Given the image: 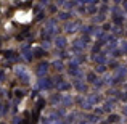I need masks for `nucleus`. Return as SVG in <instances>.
Here are the masks:
<instances>
[{"instance_id":"nucleus-24","label":"nucleus","mask_w":127,"mask_h":124,"mask_svg":"<svg viewBox=\"0 0 127 124\" xmlns=\"http://www.w3.org/2000/svg\"><path fill=\"white\" fill-rule=\"evenodd\" d=\"M98 2H100V0H85L87 5H98Z\"/></svg>"},{"instance_id":"nucleus-36","label":"nucleus","mask_w":127,"mask_h":124,"mask_svg":"<svg viewBox=\"0 0 127 124\" xmlns=\"http://www.w3.org/2000/svg\"><path fill=\"white\" fill-rule=\"evenodd\" d=\"M113 2H114V3H121L122 0H113Z\"/></svg>"},{"instance_id":"nucleus-17","label":"nucleus","mask_w":127,"mask_h":124,"mask_svg":"<svg viewBox=\"0 0 127 124\" xmlns=\"http://www.w3.org/2000/svg\"><path fill=\"white\" fill-rule=\"evenodd\" d=\"M23 55H24V58L26 60H28V61H31V60H32V52H31V50H23Z\"/></svg>"},{"instance_id":"nucleus-32","label":"nucleus","mask_w":127,"mask_h":124,"mask_svg":"<svg viewBox=\"0 0 127 124\" xmlns=\"http://www.w3.org/2000/svg\"><path fill=\"white\" fill-rule=\"evenodd\" d=\"M56 2H58V5H63V3H64V2H68V0H56Z\"/></svg>"},{"instance_id":"nucleus-28","label":"nucleus","mask_w":127,"mask_h":124,"mask_svg":"<svg viewBox=\"0 0 127 124\" xmlns=\"http://www.w3.org/2000/svg\"><path fill=\"white\" fill-rule=\"evenodd\" d=\"M95 21H98V23H100V21H103V16H101V15H96V18H95Z\"/></svg>"},{"instance_id":"nucleus-11","label":"nucleus","mask_w":127,"mask_h":124,"mask_svg":"<svg viewBox=\"0 0 127 124\" xmlns=\"http://www.w3.org/2000/svg\"><path fill=\"white\" fill-rule=\"evenodd\" d=\"M126 73H127V69L124 68V66H119V69L116 71V81L119 82V81H121V79L126 76Z\"/></svg>"},{"instance_id":"nucleus-29","label":"nucleus","mask_w":127,"mask_h":124,"mask_svg":"<svg viewBox=\"0 0 127 124\" xmlns=\"http://www.w3.org/2000/svg\"><path fill=\"white\" fill-rule=\"evenodd\" d=\"M79 124H92V123H90L89 119H84V121H79Z\"/></svg>"},{"instance_id":"nucleus-26","label":"nucleus","mask_w":127,"mask_h":124,"mask_svg":"<svg viewBox=\"0 0 127 124\" xmlns=\"http://www.w3.org/2000/svg\"><path fill=\"white\" fill-rule=\"evenodd\" d=\"M74 3L76 2H66V3H63V5H64V8H71V6H74Z\"/></svg>"},{"instance_id":"nucleus-12","label":"nucleus","mask_w":127,"mask_h":124,"mask_svg":"<svg viewBox=\"0 0 127 124\" xmlns=\"http://www.w3.org/2000/svg\"><path fill=\"white\" fill-rule=\"evenodd\" d=\"M114 108V100H108V102L103 105V111H111Z\"/></svg>"},{"instance_id":"nucleus-21","label":"nucleus","mask_w":127,"mask_h":124,"mask_svg":"<svg viewBox=\"0 0 127 124\" xmlns=\"http://www.w3.org/2000/svg\"><path fill=\"white\" fill-rule=\"evenodd\" d=\"M34 55L40 58V56H43V55H45V52H43V48H37V50H34Z\"/></svg>"},{"instance_id":"nucleus-27","label":"nucleus","mask_w":127,"mask_h":124,"mask_svg":"<svg viewBox=\"0 0 127 124\" xmlns=\"http://www.w3.org/2000/svg\"><path fill=\"white\" fill-rule=\"evenodd\" d=\"M121 100H124V102H127V92H122V93H121Z\"/></svg>"},{"instance_id":"nucleus-23","label":"nucleus","mask_w":127,"mask_h":124,"mask_svg":"<svg viewBox=\"0 0 127 124\" xmlns=\"http://www.w3.org/2000/svg\"><path fill=\"white\" fill-rule=\"evenodd\" d=\"M119 50H121L122 53H127V42H121V48Z\"/></svg>"},{"instance_id":"nucleus-37","label":"nucleus","mask_w":127,"mask_h":124,"mask_svg":"<svg viewBox=\"0 0 127 124\" xmlns=\"http://www.w3.org/2000/svg\"><path fill=\"white\" fill-rule=\"evenodd\" d=\"M103 124H111V123H109V121H108V123H103Z\"/></svg>"},{"instance_id":"nucleus-25","label":"nucleus","mask_w":127,"mask_h":124,"mask_svg":"<svg viewBox=\"0 0 127 124\" xmlns=\"http://www.w3.org/2000/svg\"><path fill=\"white\" fill-rule=\"evenodd\" d=\"M89 11L90 13H96V5H89Z\"/></svg>"},{"instance_id":"nucleus-35","label":"nucleus","mask_w":127,"mask_h":124,"mask_svg":"<svg viewBox=\"0 0 127 124\" xmlns=\"http://www.w3.org/2000/svg\"><path fill=\"white\" fill-rule=\"evenodd\" d=\"M77 3H85V0H76Z\"/></svg>"},{"instance_id":"nucleus-18","label":"nucleus","mask_w":127,"mask_h":124,"mask_svg":"<svg viewBox=\"0 0 127 124\" xmlns=\"http://www.w3.org/2000/svg\"><path fill=\"white\" fill-rule=\"evenodd\" d=\"M101 45H103V42H100V41H98V42L95 43V45L92 47V53H98V52H100V47H101Z\"/></svg>"},{"instance_id":"nucleus-33","label":"nucleus","mask_w":127,"mask_h":124,"mask_svg":"<svg viewBox=\"0 0 127 124\" xmlns=\"http://www.w3.org/2000/svg\"><path fill=\"white\" fill-rule=\"evenodd\" d=\"M122 3H124V5H122V6H124V10L127 11V0H126V2H122Z\"/></svg>"},{"instance_id":"nucleus-14","label":"nucleus","mask_w":127,"mask_h":124,"mask_svg":"<svg viewBox=\"0 0 127 124\" xmlns=\"http://www.w3.org/2000/svg\"><path fill=\"white\" fill-rule=\"evenodd\" d=\"M72 102H74V100H72V97H69V95H66V97H63V98H61V103H63V105H66V106H71Z\"/></svg>"},{"instance_id":"nucleus-22","label":"nucleus","mask_w":127,"mask_h":124,"mask_svg":"<svg viewBox=\"0 0 127 124\" xmlns=\"http://www.w3.org/2000/svg\"><path fill=\"white\" fill-rule=\"evenodd\" d=\"M109 123H118L119 121V116H116V115H109V119H108Z\"/></svg>"},{"instance_id":"nucleus-3","label":"nucleus","mask_w":127,"mask_h":124,"mask_svg":"<svg viewBox=\"0 0 127 124\" xmlns=\"http://www.w3.org/2000/svg\"><path fill=\"white\" fill-rule=\"evenodd\" d=\"M52 84H53V81H50L48 78H43V76H40V81H39V89H40V90H47V89H50V87H52Z\"/></svg>"},{"instance_id":"nucleus-2","label":"nucleus","mask_w":127,"mask_h":124,"mask_svg":"<svg viewBox=\"0 0 127 124\" xmlns=\"http://www.w3.org/2000/svg\"><path fill=\"white\" fill-rule=\"evenodd\" d=\"M92 60L96 63V65H106V61H108V56L105 55V52H101V53H93Z\"/></svg>"},{"instance_id":"nucleus-6","label":"nucleus","mask_w":127,"mask_h":124,"mask_svg":"<svg viewBox=\"0 0 127 124\" xmlns=\"http://www.w3.org/2000/svg\"><path fill=\"white\" fill-rule=\"evenodd\" d=\"M15 73H16V76H18L19 79H23V82H29V74L23 68H16Z\"/></svg>"},{"instance_id":"nucleus-4","label":"nucleus","mask_w":127,"mask_h":124,"mask_svg":"<svg viewBox=\"0 0 127 124\" xmlns=\"http://www.w3.org/2000/svg\"><path fill=\"white\" fill-rule=\"evenodd\" d=\"M77 28H79V23L77 21H68L64 24V31L66 32H76V31H77Z\"/></svg>"},{"instance_id":"nucleus-1","label":"nucleus","mask_w":127,"mask_h":124,"mask_svg":"<svg viewBox=\"0 0 127 124\" xmlns=\"http://www.w3.org/2000/svg\"><path fill=\"white\" fill-rule=\"evenodd\" d=\"M89 41L90 37L89 36H84V37L77 39V41H74V48H79V50H84L87 45H89Z\"/></svg>"},{"instance_id":"nucleus-20","label":"nucleus","mask_w":127,"mask_h":124,"mask_svg":"<svg viewBox=\"0 0 127 124\" xmlns=\"http://www.w3.org/2000/svg\"><path fill=\"white\" fill-rule=\"evenodd\" d=\"M106 71V65H98L96 66V73L98 74H101V73H105Z\"/></svg>"},{"instance_id":"nucleus-7","label":"nucleus","mask_w":127,"mask_h":124,"mask_svg":"<svg viewBox=\"0 0 127 124\" xmlns=\"http://www.w3.org/2000/svg\"><path fill=\"white\" fill-rule=\"evenodd\" d=\"M45 31L48 32V34H55V32H56V23L53 21V19H48V21H47Z\"/></svg>"},{"instance_id":"nucleus-34","label":"nucleus","mask_w":127,"mask_h":124,"mask_svg":"<svg viewBox=\"0 0 127 124\" xmlns=\"http://www.w3.org/2000/svg\"><path fill=\"white\" fill-rule=\"evenodd\" d=\"M124 115H126V116H127V105H126V106H124Z\"/></svg>"},{"instance_id":"nucleus-10","label":"nucleus","mask_w":127,"mask_h":124,"mask_svg":"<svg viewBox=\"0 0 127 124\" xmlns=\"http://www.w3.org/2000/svg\"><path fill=\"white\" fill-rule=\"evenodd\" d=\"M47 71H48V65H47V63H40V65L37 66V74L39 76H45Z\"/></svg>"},{"instance_id":"nucleus-8","label":"nucleus","mask_w":127,"mask_h":124,"mask_svg":"<svg viewBox=\"0 0 127 124\" xmlns=\"http://www.w3.org/2000/svg\"><path fill=\"white\" fill-rule=\"evenodd\" d=\"M74 87L79 90V92H87V85L82 82V79H74Z\"/></svg>"},{"instance_id":"nucleus-16","label":"nucleus","mask_w":127,"mask_h":124,"mask_svg":"<svg viewBox=\"0 0 127 124\" xmlns=\"http://www.w3.org/2000/svg\"><path fill=\"white\" fill-rule=\"evenodd\" d=\"M69 16H71V13H69V11H60L58 18H60V19H64V21H66V19H69Z\"/></svg>"},{"instance_id":"nucleus-9","label":"nucleus","mask_w":127,"mask_h":124,"mask_svg":"<svg viewBox=\"0 0 127 124\" xmlns=\"http://www.w3.org/2000/svg\"><path fill=\"white\" fill-rule=\"evenodd\" d=\"M87 100L90 102V105H92V106H95L98 102H101V97H100L98 93H92V95H89V97H87Z\"/></svg>"},{"instance_id":"nucleus-30","label":"nucleus","mask_w":127,"mask_h":124,"mask_svg":"<svg viewBox=\"0 0 127 124\" xmlns=\"http://www.w3.org/2000/svg\"><path fill=\"white\" fill-rule=\"evenodd\" d=\"M58 124H71V121H66V119H63V121H60Z\"/></svg>"},{"instance_id":"nucleus-15","label":"nucleus","mask_w":127,"mask_h":124,"mask_svg":"<svg viewBox=\"0 0 127 124\" xmlns=\"http://www.w3.org/2000/svg\"><path fill=\"white\" fill-rule=\"evenodd\" d=\"M53 68H55L56 71H61V69L64 68V65H63V61H60V60H55V61H53Z\"/></svg>"},{"instance_id":"nucleus-13","label":"nucleus","mask_w":127,"mask_h":124,"mask_svg":"<svg viewBox=\"0 0 127 124\" xmlns=\"http://www.w3.org/2000/svg\"><path fill=\"white\" fill-rule=\"evenodd\" d=\"M79 102H81V106H82L84 110H90V108H92V105H90V102L87 100V97H85V98H81Z\"/></svg>"},{"instance_id":"nucleus-5","label":"nucleus","mask_w":127,"mask_h":124,"mask_svg":"<svg viewBox=\"0 0 127 124\" xmlns=\"http://www.w3.org/2000/svg\"><path fill=\"white\" fill-rule=\"evenodd\" d=\"M55 45L58 47V48H66V47H68V41H66V37L64 36H58V37L55 39Z\"/></svg>"},{"instance_id":"nucleus-31","label":"nucleus","mask_w":127,"mask_h":124,"mask_svg":"<svg viewBox=\"0 0 127 124\" xmlns=\"http://www.w3.org/2000/svg\"><path fill=\"white\" fill-rule=\"evenodd\" d=\"M114 32H116V34H121V28H119V26H118V28H114Z\"/></svg>"},{"instance_id":"nucleus-19","label":"nucleus","mask_w":127,"mask_h":124,"mask_svg":"<svg viewBox=\"0 0 127 124\" xmlns=\"http://www.w3.org/2000/svg\"><path fill=\"white\" fill-rule=\"evenodd\" d=\"M87 81L93 84V82L96 81V74H95V73H89V74H87Z\"/></svg>"}]
</instances>
